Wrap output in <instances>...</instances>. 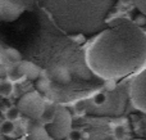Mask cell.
<instances>
[{
  "mask_svg": "<svg viewBox=\"0 0 146 140\" xmlns=\"http://www.w3.org/2000/svg\"><path fill=\"white\" fill-rule=\"evenodd\" d=\"M135 140H142V139H135Z\"/></svg>",
  "mask_w": 146,
  "mask_h": 140,
  "instance_id": "25",
  "label": "cell"
},
{
  "mask_svg": "<svg viewBox=\"0 0 146 140\" xmlns=\"http://www.w3.org/2000/svg\"><path fill=\"white\" fill-rule=\"evenodd\" d=\"M27 140H51V138L49 135L48 130H46L45 125L36 121V122L31 123L30 127H28Z\"/></svg>",
  "mask_w": 146,
  "mask_h": 140,
  "instance_id": "8",
  "label": "cell"
},
{
  "mask_svg": "<svg viewBox=\"0 0 146 140\" xmlns=\"http://www.w3.org/2000/svg\"><path fill=\"white\" fill-rule=\"evenodd\" d=\"M129 95L133 105L146 115V69L133 77L129 87Z\"/></svg>",
  "mask_w": 146,
  "mask_h": 140,
  "instance_id": "5",
  "label": "cell"
},
{
  "mask_svg": "<svg viewBox=\"0 0 146 140\" xmlns=\"http://www.w3.org/2000/svg\"><path fill=\"white\" fill-rule=\"evenodd\" d=\"M36 87H37L40 94L48 93V90L50 89V81H49V79H46V77H40V79L36 81Z\"/></svg>",
  "mask_w": 146,
  "mask_h": 140,
  "instance_id": "13",
  "label": "cell"
},
{
  "mask_svg": "<svg viewBox=\"0 0 146 140\" xmlns=\"http://www.w3.org/2000/svg\"><path fill=\"white\" fill-rule=\"evenodd\" d=\"M49 73V77L59 85H68L72 81V73L66 67H55Z\"/></svg>",
  "mask_w": 146,
  "mask_h": 140,
  "instance_id": "9",
  "label": "cell"
},
{
  "mask_svg": "<svg viewBox=\"0 0 146 140\" xmlns=\"http://www.w3.org/2000/svg\"><path fill=\"white\" fill-rule=\"evenodd\" d=\"M105 100V95H103V94H98L95 97V102H96V104H101V103Z\"/></svg>",
  "mask_w": 146,
  "mask_h": 140,
  "instance_id": "21",
  "label": "cell"
},
{
  "mask_svg": "<svg viewBox=\"0 0 146 140\" xmlns=\"http://www.w3.org/2000/svg\"><path fill=\"white\" fill-rule=\"evenodd\" d=\"M7 1L12 3V4H15V5H18V7H21L22 9H25L28 4H31V3H36V0H7Z\"/></svg>",
  "mask_w": 146,
  "mask_h": 140,
  "instance_id": "17",
  "label": "cell"
},
{
  "mask_svg": "<svg viewBox=\"0 0 146 140\" xmlns=\"http://www.w3.org/2000/svg\"><path fill=\"white\" fill-rule=\"evenodd\" d=\"M7 117H8V120L12 121V122H14L15 120H18V118L21 117V112L17 105H13V107H10L9 109L7 111Z\"/></svg>",
  "mask_w": 146,
  "mask_h": 140,
  "instance_id": "15",
  "label": "cell"
},
{
  "mask_svg": "<svg viewBox=\"0 0 146 140\" xmlns=\"http://www.w3.org/2000/svg\"><path fill=\"white\" fill-rule=\"evenodd\" d=\"M85 61L95 76L114 81L133 75L146 63V33L128 18H115L96 35Z\"/></svg>",
  "mask_w": 146,
  "mask_h": 140,
  "instance_id": "1",
  "label": "cell"
},
{
  "mask_svg": "<svg viewBox=\"0 0 146 140\" xmlns=\"http://www.w3.org/2000/svg\"><path fill=\"white\" fill-rule=\"evenodd\" d=\"M56 107H58V105L54 104V103H46L44 113H42V116H41L38 122L45 125V126L53 122L54 118H55V115H56Z\"/></svg>",
  "mask_w": 146,
  "mask_h": 140,
  "instance_id": "10",
  "label": "cell"
},
{
  "mask_svg": "<svg viewBox=\"0 0 146 140\" xmlns=\"http://www.w3.org/2000/svg\"><path fill=\"white\" fill-rule=\"evenodd\" d=\"M68 138L71 140H81V134L78 133V131H72Z\"/></svg>",
  "mask_w": 146,
  "mask_h": 140,
  "instance_id": "20",
  "label": "cell"
},
{
  "mask_svg": "<svg viewBox=\"0 0 146 140\" xmlns=\"http://www.w3.org/2000/svg\"><path fill=\"white\" fill-rule=\"evenodd\" d=\"M136 8L140 10V13L146 15V0H133Z\"/></svg>",
  "mask_w": 146,
  "mask_h": 140,
  "instance_id": "18",
  "label": "cell"
},
{
  "mask_svg": "<svg viewBox=\"0 0 146 140\" xmlns=\"http://www.w3.org/2000/svg\"><path fill=\"white\" fill-rule=\"evenodd\" d=\"M45 104L46 102L40 95V93L32 91L22 95L21 99L18 100L17 107L19 109L21 115L36 122V121H40L44 109H45Z\"/></svg>",
  "mask_w": 146,
  "mask_h": 140,
  "instance_id": "3",
  "label": "cell"
},
{
  "mask_svg": "<svg viewBox=\"0 0 146 140\" xmlns=\"http://www.w3.org/2000/svg\"><path fill=\"white\" fill-rule=\"evenodd\" d=\"M0 140H7V139H5V136L3 135V133H1V131H0Z\"/></svg>",
  "mask_w": 146,
  "mask_h": 140,
  "instance_id": "22",
  "label": "cell"
},
{
  "mask_svg": "<svg viewBox=\"0 0 146 140\" xmlns=\"http://www.w3.org/2000/svg\"><path fill=\"white\" fill-rule=\"evenodd\" d=\"M18 68H19L21 73L23 75V77H27V79L32 80V81H37L41 76V68L37 64L32 63V62H27V61H22L18 64Z\"/></svg>",
  "mask_w": 146,
  "mask_h": 140,
  "instance_id": "7",
  "label": "cell"
},
{
  "mask_svg": "<svg viewBox=\"0 0 146 140\" xmlns=\"http://www.w3.org/2000/svg\"><path fill=\"white\" fill-rule=\"evenodd\" d=\"M49 135L54 140H64L72 133V116L71 112L63 105L56 107L55 118L51 123L45 126Z\"/></svg>",
  "mask_w": 146,
  "mask_h": 140,
  "instance_id": "4",
  "label": "cell"
},
{
  "mask_svg": "<svg viewBox=\"0 0 146 140\" xmlns=\"http://www.w3.org/2000/svg\"><path fill=\"white\" fill-rule=\"evenodd\" d=\"M0 53H4V49H3L1 45H0Z\"/></svg>",
  "mask_w": 146,
  "mask_h": 140,
  "instance_id": "23",
  "label": "cell"
},
{
  "mask_svg": "<svg viewBox=\"0 0 146 140\" xmlns=\"http://www.w3.org/2000/svg\"><path fill=\"white\" fill-rule=\"evenodd\" d=\"M4 54L10 62H22V54L14 48H8L4 50Z\"/></svg>",
  "mask_w": 146,
  "mask_h": 140,
  "instance_id": "12",
  "label": "cell"
},
{
  "mask_svg": "<svg viewBox=\"0 0 146 140\" xmlns=\"http://www.w3.org/2000/svg\"><path fill=\"white\" fill-rule=\"evenodd\" d=\"M22 9L21 7L12 3L7 1V0H0V18L4 21H14L22 14Z\"/></svg>",
  "mask_w": 146,
  "mask_h": 140,
  "instance_id": "6",
  "label": "cell"
},
{
  "mask_svg": "<svg viewBox=\"0 0 146 140\" xmlns=\"http://www.w3.org/2000/svg\"><path fill=\"white\" fill-rule=\"evenodd\" d=\"M22 79H23V75L21 73L18 66L15 67V68H13L12 71L8 73V80L12 81V82H17V81H19V80H22Z\"/></svg>",
  "mask_w": 146,
  "mask_h": 140,
  "instance_id": "16",
  "label": "cell"
},
{
  "mask_svg": "<svg viewBox=\"0 0 146 140\" xmlns=\"http://www.w3.org/2000/svg\"><path fill=\"white\" fill-rule=\"evenodd\" d=\"M14 129H15L14 123H13L12 121L7 120V121H4V122L1 123L0 131L3 133V135H9V134H13V133H14Z\"/></svg>",
  "mask_w": 146,
  "mask_h": 140,
  "instance_id": "14",
  "label": "cell"
},
{
  "mask_svg": "<svg viewBox=\"0 0 146 140\" xmlns=\"http://www.w3.org/2000/svg\"><path fill=\"white\" fill-rule=\"evenodd\" d=\"M14 87H13V82L9 80H4V81H0V95L4 98L9 97L13 93Z\"/></svg>",
  "mask_w": 146,
  "mask_h": 140,
  "instance_id": "11",
  "label": "cell"
},
{
  "mask_svg": "<svg viewBox=\"0 0 146 140\" xmlns=\"http://www.w3.org/2000/svg\"><path fill=\"white\" fill-rule=\"evenodd\" d=\"M56 28L68 35L91 36L108 26L118 0H36Z\"/></svg>",
  "mask_w": 146,
  "mask_h": 140,
  "instance_id": "2",
  "label": "cell"
},
{
  "mask_svg": "<svg viewBox=\"0 0 146 140\" xmlns=\"http://www.w3.org/2000/svg\"><path fill=\"white\" fill-rule=\"evenodd\" d=\"M133 22L136 23L139 27H141V26H144L145 23H146V15L142 14V13H140V14L136 15V18L133 19Z\"/></svg>",
  "mask_w": 146,
  "mask_h": 140,
  "instance_id": "19",
  "label": "cell"
},
{
  "mask_svg": "<svg viewBox=\"0 0 146 140\" xmlns=\"http://www.w3.org/2000/svg\"><path fill=\"white\" fill-rule=\"evenodd\" d=\"M124 1H131V0H124ZM132 1H133V0H132Z\"/></svg>",
  "mask_w": 146,
  "mask_h": 140,
  "instance_id": "24",
  "label": "cell"
}]
</instances>
